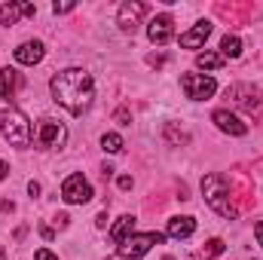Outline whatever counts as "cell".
Instances as JSON below:
<instances>
[{"label":"cell","mask_w":263,"mask_h":260,"mask_svg":"<svg viewBox=\"0 0 263 260\" xmlns=\"http://www.w3.org/2000/svg\"><path fill=\"white\" fill-rule=\"evenodd\" d=\"M92 184L83 178V175H67L65 184H62V199L67 205H86L92 199Z\"/></svg>","instance_id":"8992f818"},{"label":"cell","mask_w":263,"mask_h":260,"mask_svg":"<svg viewBox=\"0 0 263 260\" xmlns=\"http://www.w3.org/2000/svg\"><path fill=\"white\" fill-rule=\"evenodd\" d=\"M49 89H52L55 104H62L73 117H83L95 101V83L83 67H67L62 73H55Z\"/></svg>","instance_id":"6da1fadb"},{"label":"cell","mask_w":263,"mask_h":260,"mask_svg":"<svg viewBox=\"0 0 263 260\" xmlns=\"http://www.w3.org/2000/svg\"><path fill=\"white\" fill-rule=\"evenodd\" d=\"M18 83H22V77H18V70H12V67H3L0 70V98H15V89H18Z\"/></svg>","instance_id":"9a60e30c"},{"label":"cell","mask_w":263,"mask_h":260,"mask_svg":"<svg viewBox=\"0 0 263 260\" xmlns=\"http://www.w3.org/2000/svg\"><path fill=\"white\" fill-rule=\"evenodd\" d=\"M211 120H214V126H217V129L227 132V135H233V138L248 135V126H245L236 114H230V110H214V114H211Z\"/></svg>","instance_id":"30bf717a"},{"label":"cell","mask_w":263,"mask_h":260,"mask_svg":"<svg viewBox=\"0 0 263 260\" xmlns=\"http://www.w3.org/2000/svg\"><path fill=\"white\" fill-rule=\"evenodd\" d=\"M6 178H9V165L0 159V181H6Z\"/></svg>","instance_id":"1f68e13d"},{"label":"cell","mask_w":263,"mask_h":260,"mask_svg":"<svg viewBox=\"0 0 263 260\" xmlns=\"http://www.w3.org/2000/svg\"><path fill=\"white\" fill-rule=\"evenodd\" d=\"M254 236H257V242L263 245V220H257V224H254Z\"/></svg>","instance_id":"83f0119b"},{"label":"cell","mask_w":263,"mask_h":260,"mask_svg":"<svg viewBox=\"0 0 263 260\" xmlns=\"http://www.w3.org/2000/svg\"><path fill=\"white\" fill-rule=\"evenodd\" d=\"M43 55H46V46L40 40H28V43H22L15 49V62L18 65H37V62H43Z\"/></svg>","instance_id":"7c38bea8"},{"label":"cell","mask_w":263,"mask_h":260,"mask_svg":"<svg viewBox=\"0 0 263 260\" xmlns=\"http://www.w3.org/2000/svg\"><path fill=\"white\" fill-rule=\"evenodd\" d=\"M73 9V3H52V12L55 15H62V12H70Z\"/></svg>","instance_id":"d4e9b609"},{"label":"cell","mask_w":263,"mask_h":260,"mask_svg":"<svg viewBox=\"0 0 263 260\" xmlns=\"http://www.w3.org/2000/svg\"><path fill=\"white\" fill-rule=\"evenodd\" d=\"M227 98H233L236 104L248 107L251 114H254V110H260V95H257L251 86H230V89H227Z\"/></svg>","instance_id":"8fae6325"},{"label":"cell","mask_w":263,"mask_h":260,"mask_svg":"<svg viewBox=\"0 0 263 260\" xmlns=\"http://www.w3.org/2000/svg\"><path fill=\"white\" fill-rule=\"evenodd\" d=\"M223 248H227V245H223V239H211V242L199 251V260H214L217 254H223Z\"/></svg>","instance_id":"ffe728a7"},{"label":"cell","mask_w":263,"mask_h":260,"mask_svg":"<svg viewBox=\"0 0 263 260\" xmlns=\"http://www.w3.org/2000/svg\"><path fill=\"white\" fill-rule=\"evenodd\" d=\"M144 15H147V3H141V0H126V3L120 6V12H117V25H120V31L135 34V28L141 25Z\"/></svg>","instance_id":"ba28073f"},{"label":"cell","mask_w":263,"mask_h":260,"mask_svg":"<svg viewBox=\"0 0 263 260\" xmlns=\"http://www.w3.org/2000/svg\"><path fill=\"white\" fill-rule=\"evenodd\" d=\"M129 236H135V217H132V214H123V217L114 224V230H110V239H114L117 245H123Z\"/></svg>","instance_id":"2e32d148"},{"label":"cell","mask_w":263,"mask_h":260,"mask_svg":"<svg viewBox=\"0 0 263 260\" xmlns=\"http://www.w3.org/2000/svg\"><path fill=\"white\" fill-rule=\"evenodd\" d=\"M202 196H205V202L220 214V217H227V220H233L236 214H239V208L233 205V190H230V181L223 178V175H205L202 178Z\"/></svg>","instance_id":"7a4b0ae2"},{"label":"cell","mask_w":263,"mask_h":260,"mask_svg":"<svg viewBox=\"0 0 263 260\" xmlns=\"http://www.w3.org/2000/svg\"><path fill=\"white\" fill-rule=\"evenodd\" d=\"M147 37H150L156 46H165V43L175 37V18H172L168 12L153 15V18H150V25H147Z\"/></svg>","instance_id":"9c48e42d"},{"label":"cell","mask_w":263,"mask_h":260,"mask_svg":"<svg viewBox=\"0 0 263 260\" xmlns=\"http://www.w3.org/2000/svg\"><path fill=\"white\" fill-rule=\"evenodd\" d=\"M18 15H22V3H3L0 6V25H15L18 22Z\"/></svg>","instance_id":"d6986e66"},{"label":"cell","mask_w":263,"mask_h":260,"mask_svg":"<svg viewBox=\"0 0 263 260\" xmlns=\"http://www.w3.org/2000/svg\"><path fill=\"white\" fill-rule=\"evenodd\" d=\"M165 236L162 233H141V236H129L123 245H120V257L123 260H141L153 245H162Z\"/></svg>","instance_id":"277c9868"},{"label":"cell","mask_w":263,"mask_h":260,"mask_svg":"<svg viewBox=\"0 0 263 260\" xmlns=\"http://www.w3.org/2000/svg\"><path fill=\"white\" fill-rule=\"evenodd\" d=\"M147 62H150V67H162V62H165V59H162V55H150Z\"/></svg>","instance_id":"f1b7e54d"},{"label":"cell","mask_w":263,"mask_h":260,"mask_svg":"<svg viewBox=\"0 0 263 260\" xmlns=\"http://www.w3.org/2000/svg\"><path fill=\"white\" fill-rule=\"evenodd\" d=\"M28 193H31V196H40V184H37V181H31V184H28Z\"/></svg>","instance_id":"d6a6232c"},{"label":"cell","mask_w":263,"mask_h":260,"mask_svg":"<svg viewBox=\"0 0 263 260\" xmlns=\"http://www.w3.org/2000/svg\"><path fill=\"white\" fill-rule=\"evenodd\" d=\"M220 55H223V59H239V55H242V40H239L236 34H227V37L220 40Z\"/></svg>","instance_id":"e0dca14e"},{"label":"cell","mask_w":263,"mask_h":260,"mask_svg":"<svg viewBox=\"0 0 263 260\" xmlns=\"http://www.w3.org/2000/svg\"><path fill=\"white\" fill-rule=\"evenodd\" d=\"M196 233V220L193 217H172L168 220V236L172 239H190Z\"/></svg>","instance_id":"5bb4252c"},{"label":"cell","mask_w":263,"mask_h":260,"mask_svg":"<svg viewBox=\"0 0 263 260\" xmlns=\"http://www.w3.org/2000/svg\"><path fill=\"white\" fill-rule=\"evenodd\" d=\"M40 233H43V239H55V230L52 227H40Z\"/></svg>","instance_id":"4dcf8cb0"},{"label":"cell","mask_w":263,"mask_h":260,"mask_svg":"<svg viewBox=\"0 0 263 260\" xmlns=\"http://www.w3.org/2000/svg\"><path fill=\"white\" fill-rule=\"evenodd\" d=\"M165 135H168V141H175V144H187V135L178 132L175 126H165Z\"/></svg>","instance_id":"7402d4cb"},{"label":"cell","mask_w":263,"mask_h":260,"mask_svg":"<svg viewBox=\"0 0 263 260\" xmlns=\"http://www.w3.org/2000/svg\"><path fill=\"white\" fill-rule=\"evenodd\" d=\"M117 184H120V190H132V178H129V175H123Z\"/></svg>","instance_id":"4316f807"},{"label":"cell","mask_w":263,"mask_h":260,"mask_svg":"<svg viewBox=\"0 0 263 260\" xmlns=\"http://www.w3.org/2000/svg\"><path fill=\"white\" fill-rule=\"evenodd\" d=\"M22 15L34 18V15H37V6H34V3H22Z\"/></svg>","instance_id":"484cf974"},{"label":"cell","mask_w":263,"mask_h":260,"mask_svg":"<svg viewBox=\"0 0 263 260\" xmlns=\"http://www.w3.org/2000/svg\"><path fill=\"white\" fill-rule=\"evenodd\" d=\"M223 55L220 52H199L196 55V65L202 67V70H217V67H223Z\"/></svg>","instance_id":"ac0fdd59"},{"label":"cell","mask_w":263,"mask_h":260,"mask_svg":"<svg viewBox=\"0 0 263 260\" xmlns=\"http://www.w3.org/2000/svg\"><path fill=\"white\" fill-rule=\"evenodd\" d=\"M67 138V129L59 123V120H49V117H43L40 123H37V144L40 147H46V150H52V147H62Z\"/></svg>","instance_id":"52a82bcc"},{"label":"cell","mask_w":263,"mask_h":260,"mask_svg":"<svg viewBox=\"0 0 263 260\" xmlns=\"http://www.w3.org/2000/svg\"><path fill=\"white\" fill-rule=\"evenodd\" d=\"M211 34V22H196V28H190L187 34H181V46L184 49H199Z\"/></svg>","instance_id":"4fadbf2b"},{"label":"cell","mask_w":263,"mask_h":260,"mask_svg":"<svg viewBox=\"0 0 263 260\" xmlns=\"http://www.w3.org/2000/svg\"><path fill=\"white\" fill-rule=\"evenodd\" d=\"M114 120H117L120 126H132V110L129 107H120V110L114 114Z\"/></svg>","instance_id":"603a6c76"},{"label":"cell","mask_w":263,"mask_h":260,"mask_svg":"<svg viewBox=\"0 0 263 260\" xmlns=\"http://www.w3.org/2000/svg\"><path fill=\"white\" fill-rule=\"evenodd\" d=\"M101 147H104L107 153H120V150H123V138H120L117 132H104V135H101Z\"/></svg>","instance_id":"44dd1931"},{"label":"cell","mask_w":263,"mask_h":260,"mask_svg":"<svg viewBox=\"0 0 263 260\" xmlns=\"http://www.w3.org/2000/svg\"><path fill=\"white\" fill-rule=\"evenodd\" d=\"M0 260H6V251H3V245H0Z\"/></svg>","instance_id":"836d02e7"},{"label":"cell","mask_w":263,"mask_h":260,"mask_svg":"<svg viewBox=\"0 0 263 260\" xmlns=\"http://www.w3.org/2000/svg\"><path fill=\"white\" fill-rule=\"evenodd\" d=\"M0 132H3V138H6L12 147H18V150H25V147L31 144V123H28V117H25L18 107L0 110Z\"/></svg>","instance_id":"3957f363"},{"label":"cell","mask_w":263,"mask_h":260,"mask_svg":"<svg viewBox=\"0 0 263 260\" xmlns=\"http://www.w3.org/2000/svg\"><path fill=\"white\" fill-rule=\"evenodd\" d=\"M95 224H98V227H101V230H104V227H107V211H101V214H98V217H95Z\"/></svg>","instance_id":"f546056e"},{"label":"cell","mask_w":263,"mask_h":260,"mask_svg":"<svg viewBox=\"0 0 263 260\" xmlns=\"http://www.w3.org/2000/svg\"><path fill=\"white\" fill-rule=\"evenodd\" d=\"M34 260H59V257H55V254H52L49 248H40V251L34 254Z\"/></svg>","instance_id":"cb8c5ba5"},{"label":"cell","mask_w":263,"mask_h":260,"mask_svg":"<svg viewBox=\"0 0 263 260\" xmlns=\"http://www.w3.org/2000/svg\"><path fill=\"white\" fill-rule=\"evenodd\" d=\"M181 89H184L187 98L205 101V98H211L217 92V83H214V77H205V73H184L181 77Z\"/></svg>","instance_id":"5b68a950"},{"label":"cell","mask_w":263,"mask_h":260,"mask_svg":"<svg viewBox=\"0 0 263 260\" xmlns=\"http://www.w3.org/2000/svg\"><path fill=\"white\" fill-rule=\"evenodd\" d=\"M165 260H175V257H165Z\"/></svg>","instance_id":"e575fe53"}]
</instances>
